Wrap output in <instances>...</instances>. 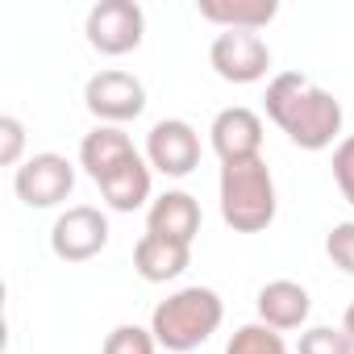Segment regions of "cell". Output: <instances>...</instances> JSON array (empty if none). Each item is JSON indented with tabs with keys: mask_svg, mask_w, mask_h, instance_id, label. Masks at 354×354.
I'll return each instance as SVG.
<instances>
[{
	"mask_svg": "<svg viewBox=\"0 0 354 354\" xmlns=\"http://www.w3.org/2000/svg\"><path fill=\"white\" fill-rule=\"evenodd\" d=\"M267 117L300 150H325L342 133V100L300 71H279L267 84Z\"/></svg>",
	"mask_w": 354,
	"mask_h": 354,
	"instance_id": "obj_1",
	"label": "cell"
},
{
	"mask_svg": "<svg viewBox=\"0 0 354 354\" xmlns=\"http://www.w3.org/2000/svg\"><path fill=\"white\" fill-rule=\"evenodd\" d=\"M225 304L213 288H180L171 292L167 300L154 304L150 313V333L162 350L171 354H192L196 346H205L217 329H221Z\"/></svg>",
	"mask_w": 354,
	"mask_h": 354,
	"instance_id": "obj_2",
	"label": "cell"
},
{
	"mask_svg": "<svg viewBox=\"0 0 354 354\" xmlns=\"http://www.w3.org/2000/svg\"><path fill=\"white\" fill-rule=\"evenodd\" d=\"M275 180L267 158L221 162V217L234 234H263L275 221Z\"/></svg>",
	"mask_w": 354,
	"mask_h": 354,
	"instance_id": "obj_3",
	"label": "cell"
},
{
	"mask_svg": "<svg viewBox=\"0 0 354 354\" xmlns=\"http://www.w3.org/2000/svg\"><path fill=\"white\" fill-rule=\"evenodd\" d=\"M84 34H88L92 50H100L109 59H121V55H129V50L142 46L146 13H142L138 0H100V5L88 9Z\"/></svg>",
	"mask_w": 354,
	"mask_h": 354,
	"instance_id": "obj_4",
	"label": "cell"
},
{
	"mask_svg": "<svg viewBox=\"0 0 354 354\" xmlns=\"http://www.w3.org/2000/svg\"><path fill=\"white\" fill-rule=\"evenodd\" d=\"M71 188H75V167L55 150L30 154L13 175V192L30 209H55L71 196Z\"/></svg>",
	"mask_w": 354,
	"mask_h": 354,
	"instance_id": "obj_5",
	"label": "cell"
},
{
	"mask_svg": "<svg viewBox=\"0 0 354 354\" xmlns=\"http://www.w3.org/2000/svg\"><path fill=\"white\" fill-rule=\"evenodd\" d=\"M84 104H88V113H92L100 125H121V121L142 117V109H146V88H142L138 75L109 67V71H96V75L84 84Z\"/></svg>",
	"mask_w": 354,
	"mask_h": 354,
	"instance_id": "obj_6",
	"label": "cell"
},
{
	"mask_svg": "<svg viewBox=\"0 0 354 354\" xmlns=\"http://www.w3.org/2000/svg\"><path fill=\"white\" fill-rule=\"evenodd\" d=\"M109 246V217L92 205H71L50 225V250L63 263H88Z\"/></svg>",
	"mask_w": 354,
	"mask_h": 354,
	"instance_id": "obj_7",
	"label": "cell"
},
{
	"mask_svg": "<svg viewBox=\"0 0 354 354\" xmlns=\"http://www.w3.org/2000/svg\"><path fill=\"white\" fill-rule=\"evenodd\" d=\"M146 162L162 171L167 180H184L201 167V133L180 117L154 121L146 133Z\"/></svg>",
	"mask_w": 354,
	"mask_h": 354,
	"instance_id": "obj_8",
	"label": "cell"
},
{
	"mask_svg": "<svg viewBox=\"0 0 354 354\" xmlns=\"http://www.w3.org/2000/svg\"><path fill=\"white\" fill-rule=\"evenodd\" d=\"M209 63L225 84H259L271 67V46L250 30H221L209 46Z\"/></svg>",
	"mask_w": 354,
	"mask_h": 354,
	"instance_id": "obj_9",
	"label": "cell"
},
{
	"mask_svg": "<svg viewBox=\"0 0 354 354\" xmlns=\"http://www.w3.org/2000/svg\"><path fill=\"white\" fill-rule=\"evenodd\" d=\"M213 150L221 162H246V158H263V117L246 104H230L213 117L209 125Z\"/></svg>",
	"mask_w": 354,
	"mask_h": 354,
	"instance_id": "obj_10",
	"label": "cell"
},
{
	"mask_svg": "<svg viewBox=\"0 0 354 354\" xmlns=\"http://www.w3.org/2000/svg\"><path fill=\"white\" fill-rule=\"evenodd\" d=\"M201 221H205V217H201V205H196V196L184 192V188H171V192L154 196L150 209H146V234L184 242V246H192V238L201 234Z\"/></svg>",
	"mask_w": 354,
	"mask_h": 354,
	"instance_id": "obj_11",
	"label": "cell"
},
{
	"mask_svg": "<svg viewBox=\"0 0 354 354\" xmlns=\"http://www.w3.org/2000/svg\"><path fill=\"white\" fill-rule=\"evenodd\" d=\"M254 304H259L263 325H271L279 333L283 329H300L308 321V313H313V296L296 279H271V283H263Z\"/></svg>",
	"mask_w": 354,
	"mask_h": 354,
	"instance_id": "obj_12",
	"label": "cell"
},
{
	"mask_svg": "<svg viewBox=\"0 0 354 354\" xmlns=\"http://www.w3.org/2000/svg\"><path fill=\"white\" fill-rule=\"evenodd\" d=\"M192 263V246L184 242H171L158 234H142L133 246V271L146 283H167V279H180Z\"/></svg>",
	"mask_w": 354,
	"mask_h": 354,
	"instance_id": "obj_13",
	"label": "cell"
},
{
	"mask_svg": "<svg viewBox=\"0 0 354 354\" xmlns=\"http://www.w3.org/2000/svg\"><path fill=\"white\" fill-rule=\"evenodd\" d=\"M138 150H133V142H129V133L121 129V125H96L92 133H84V142H80V167L92 175V180L100 184L104 175H113L121 162H129Z\"/></svg>",
	"mask_w": 354,
	"mask_h": 354,
	"instance_id": "obj_14",
	"label": "cell"
},
{
	"mask_svg": "<svg viewBox=\"0 0 354 354\" xmlns=\"http://www.w3.org/2000/svg\"><path fill=\"white\" fill-rule=\"evenodd\" d=\"M96 188H100V196H104V205L113 213H133V209H142L150 201V162L142 154H133L113 175H104Z\"/></svg>",
	"mask_w": 354,
	"mask_h": 354,
	"instance_id": "obj_15",
	"label": "cell"
},
{
	"mask_svg": "<svg viewBox=\"0 0 354 354\" xmlns=\"http://www.w3.org/2000/svg\"><path fill=\"white\" fill-rule=\"evenodd\" d=\"M196 9H201L205 21H213L221 30H250V34L271 26L275 13H279L275 0H201Z\"/></svg>",
	"mask_w": 354,
	"mask_h": 354,
	"instance_id": "obj_16",
	"label": "cell"
},
{
	"mask_svg": "<svg viewBox=\"0 0 354 354\" xmlns=\"http://www.w3.org/2000/svg\"><path fill=\"white\" fill-rule=\"evenodd\" d=\"M225 354H288V346H283L279 329H271V325L259 321V325H242V329H234Z\"/></svg>",
	"mask_w": 354,
	"mask_h": 354,
	"instance_id": "obj_17",
	"label": "cell"
},
{
	"mask_svg": "<svg viewBox=\"0 0 354 354\" xmlns=\"http://www.w3.org/2000/svg\"><path fill=\"white\" fill-rule=\"evenodd\" d=\"M154 350H158V342L142 325H117L100 346V354H154Z\"/></svg>",
	"mask_w": 354,
	"mask_h": 354,
	"instance_id": "obj_18",
	"label": "cell"
},
{
	"mask_svg": "<svg viewBox=\"0 0 354 354\" xmlns=\"http://www.w3.org/2000/svg\"><path fill=\"white\" fill-rule=\"evenodd\" d=\"M296 354H354L350 350V337L342 333V325H313L300 333V350Z\"/></svg>",
	"mask_w": 354,
	"mask_h": 354,
	"instance_id": "obj_19",
	"label": "cell"
},
{
	"mask_svg": "<svg viewBox=\"0 0 354 354\" xmlns=\"http://www.w3.org/2000/svg\"><path fill=\"white\" fill-rule=\"evenodd\" d=\"M325 254H329V263L337 271L354 275V221H342V225H333L325 234Z\"/></svg>",
	"mask_w": 354,
	"mask_h": 354,
	"instance_id": "obj_20",
	"label": "cell"
},
{
	"mask_svg": "<svg viewBox=\"0 0 354 354\" xmlns=\"http://www.w3.org/2000/svg\"><path fill=\"white\" fill-rule=\"evenodd\" d=\"M21 150H26V125L13 113H5L0 117V162L21 167Z\"/></svg>",
	"mask_w": 354,
	"mask_h": 354,
	"instance_id": "obj_21",
	"label": "cell"
},
{
	"mask_svg": "<svg viewBox=\"0 0 354 354\" xmlns=\"http://www.w3.org/2000/svg\"><path fill=\"white\" fill-rule=\"evenodd\" d=\"M333 180H337L342 196H346V201H350V209H354V133H350V138H342V142H337V150H333Z\"/></svg>",
	"mask_w": 354,
	"mask_h": 354,
	"instance_id": "obj_22",
	"label": "cell"
},
{
	"mask_svg": "<svg viewBox=\"0 0 354 354\" xmlns=\"http://www.w3.org/2000/svg\"><path fill=\"white\" fill-rule=\"evenodd\" d=\"M342 333L350 337V350H354V300L346 304V313H342Z\"/></svg>",
	"mask_w": 354,
	"mask_h": 354,
	"instance_id": "obj_23",
	"label": "cell"
}]
</instances>
